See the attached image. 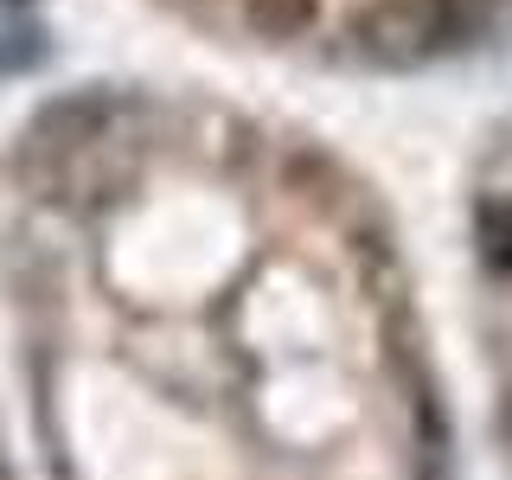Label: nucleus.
<instances>
[{"mask_svg":"<svg viewBox=\"0 0 512 480\" xmlns=\"http://www.w3.org/2000/svg\"><path fill=\"white\" fill-rule=\"evenodd\" d=\"M0 480H7V468H0Z\"/></svg>","mask_w":512,"mask_h":480,"instance_id":"f257e3e1","label":"nucleus"}]
</instances>
